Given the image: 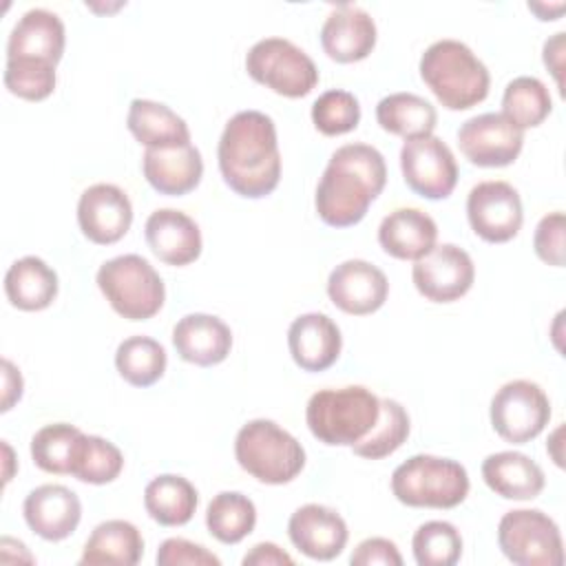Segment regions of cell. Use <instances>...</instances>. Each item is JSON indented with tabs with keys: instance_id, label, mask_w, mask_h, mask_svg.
I'll return each instance as SVG.
<instances>
[{
	"instance_id": "cell-10",
	"label": "cell",
	"mask_w": 566,
	"mask_h": 566,
	"mask_svg": "<svg viewBox=\"0 0 566 566\" xmlns=\"http://www.w3.org/2000/svg\"><path fill=\"white\" fill-rule=\"evenodd\" d=\"M551 420V400L537 382L517 378L502 385L491 400L493 431L513 444L537 438Z\"/></svg>"
},
{
	"instance_id": "cell-26",
	"label": "cell",
	"mask_w": 566,
	"mask_h": 566,
	"mask_svg": "<svg viewBox=\"0 0 566 566\" xmlns=\"http://www.w3.org/2000/svg\"><path fill=\"white\" fill-rule=\"evenodd\" d=\"M482 480L504 500H533L544 491L546 478L542 467L520 451H497L484 458Z\"/></svg>"
},
{
	"instance_id": "cell-34",
	"label": "cell",
	"mask_w": 566,
	"mask_h": 566,
	"mask_svg": "<svg viewBox=\"0 0 566 566\" xmlns=\"http://www.w3.org/2000/svg\"><path fill=\"white\" fill-rule=\"evenodd\" d=\"M553 111L546 84L533 75L511 80L502 95V115L520 130L539 126Z\"/></svg>"
},
{
	"instance_id": "cell-31",
	"label": "cell",
	"mask_w": 566,
	"mask_h": 566,
	"mask_svg": "<svg viewBox=\"0 0 566 566\" xmlns=\"http://www.w3.org/2000/svg\"><path fill=\"white\" fill-rule=\"evenodd\" d=\"M376 122L382 130L407 139L433 135L438 124L436 106L416 93H389L376 104Z\"/></svg>"
},
{
	"instance_id": "cell-13",
	"label": "cell",
	"mask_w": 566,
	"mask_h": 566,
	"mask_svg": "<svg viewBox=\"0 0 566 566\" xmlns=\"http://www.w3.org/2000/svg\"><path fill=\"white\" fill-rule=\"evenodd\" d=\"M411 279L427 301L453 303L471 290L475 265L467 250L455 243H440L413 263Z\"/></svg>"
},
{
	"instance_id": "cell-19",
	"label": "cell",
	"mask_w": 566,
	"mask_h": 566,
	"mask_svg": "<svg viewBox=\"0 0 566 566\" xmlns=\"http://www.w3.org/2000/svg\"><path fill=\"white\" fill-rule=\"evenodd\" d=\"M27 526L46 542H62L82 520L80 497L64 484L35 486L22 504Z\"/></svg>"
},
{
	"instance_id": "cell-12",
	"label": "cell",
	"mask_w": 566,
	"mask_h": 566,
	"mask_svg": "<svg viewBox=\"0 0 566 566\" xmlns=\"http://www.w3.org/2000/svg\"><path fill=\"white\" fill-rule=\"evenodd\" d=\"M467 219L471 230L486 243H506L524 221L520 192L502 179L480 181L467 197Z\"/></svg>"
},
{
	"instance_id": "cell-20",
	"label": "cell",
	"mask_w": 566,
	"mask_h": 566,
	"mask_svg": "<svg viewBox=\"0 0 566 566\" xmlns=\"http://www.w3.org/2000/svg\"><path fill=\"white\" fill-rule=\"evenodd\" d=\"M287 347L292 360L303 371H325L338 360L343 336L327 314L307 312L292 321L287 329Z\"/></svg>"
},
{
	"instance_id": "cell-22",
	"label": "cell",
	"mask_w": 566,
	"mask_h": 566,
	"mask_svg": "<svg viewBox=\"0 0 566 566\" xmlns=\"http://www.w3.org/2000/svg\"><path fill=\"white\" fill-rule=\"evenodd\" d=\"M66 44L64 22L49 9H29L13 24L7 40V60H42L57 64Z\"/></svg>"
},
{
	"instance_id": "cell-18",
	"label": "cell",
	"mask_w": 566,
	"mask_h": 566,
	"mask_svg": "<svg viewBox=\"0 0 566 566\" xmlns=\"http://www.w3.org/2000/svg\"><path fill=\"white\" fill-rule=\"evenodd\" d=\"M376 22L358 4L343 2L325 18L321 27V46L327 57L349 64L365 60L376 46Z\"/></svg>"
},
{
	"instance_id": "cell-42",
	"label": "cell",
	"mask_w": 566,
	"mask_h": 566,
	"mask_svg": "<svg viewBox=\"0 0 566 566\" xmlns=\"http://www.w3.org/2000/svg\"><path fill=\"white\" fill-rule=\"evenodd\" d=\"M159 566H219L221 559L206 546L195 544L184 537H168L157 551Z\"/></svg>"
},
{
	"instance_id": "cell-36",
	"label": "cell",
	"mask_w": 566,
	"mask_h": 566,
	"mask_svg": "<svg viewBox=\"0 0 566 566\" xmlns=\"http://www.w3.org/2000/svg\"><path fill=\"white\" fill-rule=\"evenodd\" d=\"M409 413L391 398H380V416L374 429L352 447V451L367 460H382L398 451L409 438Z\"/></svg>"
},
{
	"instance_id": "cell-5",
	"label": "cell",
	"mask_w": 566,
	"mask_h": 566,
	"mask_svg": "<svg viewBox=\"0 0 566 566\" xmlns=\"http://www.w3.org/2000/svg\"><path fill=\"white\" fill-rule=\"evenodd\" d=\"M239 467L263 484H287L305 467L303 444L274 420L245 422L234 438Z\"/></svg>"
},
{
	"instance_id": "cell-27",
	"label": "cell",
	"mask_w": 566,
	"mask_h": 566,
	"mask_svg": "<svg viewBox=\"0 0 566 566\" xmlns=\"http://www.w3.org/2000/svg\"><path fill=\"white\" fill-rule=\"evenodd\" d=\"M130 135L146 148H172L190 144V128L170 106L153 99H133L126 115Z\"/></svg>"
},
{
	"instance_id": "cell-7",
	"label": "cell",
	"mask_w": 566,
	"mask_h": 566,
	"mask_svg": "<svg viewBox=\"0 0 566 566\" xmlns=\"http://www.w3.org/2000/svg\"><path fill=\"white\" fill-rule=\"evenodd\" d=\"M95 281L108 305L128 321L153 318L166 298L159 272L139 254H119L104 261Z\"/></svg>"
},
{
	"instance_id": "cell-35",
	"label": "cell",
	"mask_w": 566,
	"mask_h": 566,
	"mask_svg": "<svg viewBox=\"0 0 566 566\" xmlns=\"http://www.w3.org/2000/svg\"><path fill=\"white\" fill-rule=\"evenodd\" d=\"M82 431L69 422H53L31 438V458L38 469L55 475H71V464L82 440Z\"/></svg>"
},
{
	"instance_id": "cell-44",
	"label": "cell",
	"mask_w": 566,
	"mask_h": 566,
	"mask_svg": "<svg viewBox=\"0 0 566 566\" xmlns=\"http://www.w3.org/2000/svg\"><path fill=\"white\" fill-rule=\"evenodd\" d=\"M243 566H292L294 559L272 542H259L241 559Z\"/></svg>"
},
{
	"instance_id": "cell-30",
	"label": "cell",
	"mask_w": 566,
	"mask_h": 566,
	"mask_svg": "<svg viewBox=\"0 0 566 566\" xmlns=\"http://www.w3.org/2000/svg\"><path fill=\"white\" fill-rule=\"evenodd\" d=\"M197 489L175 473L153 478L144 489V509L161 526H184L197 511Z\"/></svg>"
},
{
	"instance_id": "cell-47",
	"label": "cell",
	"mask_w": 566,
	"mask_h": 566,
	"mask_svg": "<svg viewBox=\"0 0 566 566\" xmlns=\"http://www.w3.org/2000/svg\"><path fill=\"white\" fill-rule=\"evenodd\" d=\"M528 9L539 18V20H557L562 15V11L566 9L564 2H555V4H546V2H528Z\"/></svg>"
},
{
	"instance_id": "cell-45",
	"label": "cell",
	"mask_w": 566,
	"mask_h": 566,
	"mask_svg": "<svg viewBox=\"0 0 566 566\" xmlns=\"http://www.w3.org/2000/svg\"><path fill=\"white\" fill-rule=\"evenodd\" d=\"M22 376L20 369L4 358L2 360V407L0 411H9L22 398Z\"/></svg>"
},
{
	"instance_id": "cell-14",
	"label": "cell",
	"mask_w": 566,
	"mask_h": 566,
	"mask_svg": "<svg viewBox=\"0 0 566 566\" xmlns=\"http://www.w3.org/2000/svg\"><path fill=\"white\" fill-rule=\"evenodd\" d=\"M458 146L473 166L502 168L522 153L524 130L513 126L502 113H482L458 128Z\"/></svg>"
},
{
	"instance_id": "cell-33",
	"label": "cell",
	"mask_w": 566,
	"mask_h": 566,
	"mask_svg": "<svg viewBox=\"0 0 566 566\" xmlns=\"http://www.w3.org/2000/svg\"><path fill=\"white\" fill-rule=\"evenodd\" d=\"M166 349L150 336H128L117 345L115 367L133 387H150L166 371Z\"/></svg>"
},
{
	"instance_id": "cell-28",
	"label": "cell",
	"mask_w": 566,
	"mask_h": 566,
	"mask_svg": "<svg viewBox=\"0 0 566 566\" xmlns=\"http://www.w3.org/2000/svg\"><path fill=\"white\" fill-rule=\"evenodd\" d=\"M4 294L22 312L46 310L57 296V274L40 256H22L4 274Z\"/></svg>"
},
{
	"instance_id": "cell-4",
	"label": "cell",
	"mask_w": 566,
	"mask_h": 566,
	"mask_svg": "<svg viewBox=\"0 0 566 566\" xmlns=\"http://www.w3.org/2000/svg\"><path fill=\"white\" fill-rule=\"evenodd\" d=\"M380 398L360 385L321 389L305 407L312 436L327 447H354L378 422Z\"/></svg>"
},
{
	"instance_id": "cell-38",
	"label": "cell",
	"mask_w": 566,
	"mask_h": 566,
	"mask_svg": "<svg viewBox=\"0 0 566 566\" xmlns=\"http://www.w3.org/2000/svg\"><path fill=\"white\" fill-rule=\"evenodd\" d=\"M411 548L420 566H453L462 555V535L451 522L431 520L418 526Z\"/></svg>"
},
{
	"instance_id": "cell-8",
	"label": "cell",
	"mask_w": 566,
	"mask_h": 566,
	"mask_svg": "<svg viewBox=\"0 0 566 566\" xmlns=\"http://www.w3.org/2000/svg\"><path fill=\"white\" fill-rule=\"evenodd\" d=\"M248 75L283 97H305L318 84L314 60L285 38H263L245 55Z\"/></svg>"
},
{
	"instance_id": "cell-1",
	"label": "cell",
	"mask_w": 566,
	"mask_h": 566,
	"mask_svg": "<svg viewBox=\"0 0 566 566\" xmlns=\"http://www.w3.org/2000/svg\"><path fill=\"white\" fill-rule=\"evenodd\" d=\"M223 181L245 199L268 197L281 179L276 126L261 111H239L219 137L217 148Z\"/></svg>"
},
{
	"instance_id": "cell-17",
	"label": "cell",
	"mask_w": 566,
	"mask_h": 566,
	"mask_svg": "<svg viewBox=\"0 0 566 566\" xmlns=\"http://www.w3.org/2000/svg\"><path fill=\"white\" fill-rule=\"evenodd\" d=\"M287 535L290 542L310 559L329 562L343 553L349 531L334 509L323 504H303L290 515Z\"/></svg>"
},
{
	"instance_id": "cell-24",
	"label": "cell",
	"mask_w": 566,
	"mask_h": 566,
	"mask_svg": "<svg viewBox=\"0 0 566 566\" xmlns=\"http://www.w3.org/2000/svg\"><path fill=\"white\" fill-rule=\"evenodd\" d=\"M142 172L146 181L168 197H181L195 190L203 177V159L197 146L146 148L142 157Z\"/></svg>"
},
{
	"instance_id": "cell-32",
	"label": "cell",
	"mask_w": 566,
	"mask_h": 566,
	"mask_svg": "<svg viewBox=\"0 0 566 566\" xmlns=\"http://www.w3.org/2000/svg\"><path fill=\"white\" fill-rule=\"evenodd\" d=\"M256 506L239 491L217 493L206 509V526L221 544H239L254 531Z\"/></svg>"
},
{
	"instance_id": "cell-37",
	"label": "cell",
	"mask_w": 566,
	"mask_h": 566,
	"mask_svg": "<svg viewBox=\"0 0 566 566\" xmlns=\"http://www.w3.org/2000/svg\"><path fill=\"white\" fill-rule=\"evenodd\" d=\"M124 469L122 451L102 436H82L73 464L71 475L86 484H108L113 482Z\"/></svg>"
},
{
	"instance_id": "cell-21",
	"label": "cell",
	"mask_w": 566,
	"mask_h": 566,
	"mask_svg": "<svg viewBox=\"0 0 566 566\" xmlns=\"http://www.w3.org/2000/svg\"><path fill=\"white\" fill-rule=\"evenodd\" d=\"M146 243L153 254L168 265H188L201 254V230L192 217L175 208L150 212L144 226Z\"/></svg>"
},
{
	"instance_id": "cell-48",
	"label": "cell",
	"mask_w": 566,
	"mask_h": 566,
	"mask_svg": "<svg viewBox=\"0 0 566 566\" xmlns=\"http://www.w3.org/2000/svg\"><path fill=\"white\" fill-rule=\"evenodd\" d=\"M559 436H562V427H557V429L553 431V436H551V442L546 444V451L553 455V460H555V464H557V467H562V464H564V460H562V453L557 451V447H559Z\"/></svg>"
},
{
	"instance_id": "cell-39",
	"label": "cell",
	"mask_w": 566,
	"mask_h": 566,
	"mask_svg": "<svg viewBox=\"0 0 566 566\" xmlns=\"http://www.w3.org/2000/svg\"><path fill=\"white\" fill-rule=\"evenodd\" d=\"M360 122V104L354 93L343 88H329L312 104V124L327 137L345 135Z\"/></svg>"
},
{
	"instance_id": "cell-23",
	"label": "cell",
	"mask_w": 566,
	"mask_h": 566,
	"mask_svg": "<svg viewBox=\"0 0 566 566\" xmlns=\"http://www.w3.org/2000/svg\"><path fill=\"white\" fill-rule=\"evenodd\" d=\"M172 345L186 363L212 367L228 358L232 349L230 327L214 314H186L172 327Z\"/></svg>"
},
{
	"instance_id": "cell-49",
	"label": "cell",
	"mask_w": 566,
	"mask_h": 566,
	"mask_svg": "<svg viewBox=\"0 0 566 566\" xmlns=\"http://www.w3.org/2000/svg\"><path fill=\"white\" fill-rule=\"evenodd\" d=\"M2 451H4V482H9L11 480V464H13V451H11V447L7 444V440H2Z\"/></svg>"
},
{
	"instance_id": "cell-29",
	"label": "cell",
	"mask_w": 566,
	"mask_h": 566,
	"mask_svg": "<svg viewBox=\"0 0 566 566\" xmlns=\"http://www.w3.org/2000/svg\"><path fill=\"white\" fill-rule=\"evenodd\" d=\"M144 555L139 528L126 520H106L88 535L80 564H117L133 566Z\"/></svg>"
},
{
	"instance_id": "cell-11",
	"label": "cell",
	"mask_w": 566,
	"mask_h": 566,
	"mask_svg": "<svg viewBox=\"0 0 566 566\" xmlns=\"http://www.w3.org/2000/svg\"><path fill=\"white\" fill-rule=\"evenodd\" d=\"M405 184L420 197L447 199L458 184V164L451 148L436 135L407 139L400 148Z\"/></svg>"
},
{
	"instance_id": "cell-46",
	"label": "cell",
	"mask_w": 566,
	"mask_h": 566,
	"mask_svg": "<svg viewBox=\"0 0 566 566\" xmlns=\"http://www.w3.org/2000/svg\"><path fill=\"white\" fill-rule=\"evenodd\" d=\"M544 64L555 75L557 86H562V66H564V33H555L551 40L544 42Z\"/></svg>"
},
{
	"instance_id": "cell-9",
	"label": "cell",
	"mask_w": 566,
	"mask_h": 566,
	"mask_svg": "<svg viewBox=\"0 0 566 566\" xmlns=\"http://www.w3.org/2000/svg\"><path fill=\"white\" fill-rule=\"evenodd\" d=\"M497 544L517 566H559L564 544L559 526L539 509L506 511L497 524Z\"/></svg>"
},
{
	"instance_id": "cell-43",
	"label": "cell",
	"mask_w": 566,
	"mask_h": 566,
	"mask_svg": "<svg viewBox=\"0 0 566 566\" xmlns=\"http://www.w3.org/2000/svg\"><path fill=\"white\" fill-rule=\"evenodd\" d=\"M352 566H402V555L398 553V546L387 539V537H367L363 539L352 557H349Z\"/></svg>"
},
{
	"instance_id": "cell-3",
	"label": "cell",
	"mask_w": 566,
	"mask_h": 566,
	"mask_svg": "<svg viewBox=\"0 0 566 566\" xmlns=\"http://www.w3.org/2000/svg\"><path fill=\"white\" fill-rule=\"evenodd\" d=\"M420 77L449 111H467L486 99L491 75L484 62L460 40L442 38L420 57Z\"/></svg>"
},
{
	"instance_id": "cell-16",
	"label": "cell",
	"mask_w": 566,
	"mask_h": 566,
	"mask_svg": "<svg viewBox=\"0 0 566 566\" xmlns=\"http://www.w3.org/2000/svg\"><path fill=\"white\" fill-rule=\"evenodd\" d=\"M77 223L82 234L97 245L119 241L133 223L128 195L115 184L88 186L77 201Z\"/></svg>"
},
{
	"instance_id": "cell-2",
	"label": "cell",
	"mask_w": 566,
	"mask_h": 566,
	"mask_svg": "<svg viewBox=\"0 0 566 566\" xmlns=\"http://www.w3.org/2000/svg\"><path fill=\"white\" fill-rule=\"evenodd\" d=\"M387 181L385 157L369 144L336 148L318 179L314 206L323 223L349 228L363 221Z\"/></svg>"
},
{
	"instance_id": "cell-6",
	"label": "cell",
	"mask_w": 566,
	"mask_h": 566,
	"mask_svg": "<svg viewBox=\"0 0 566 566\" xmlns=\"http://www.w3.org/2000/svg\"><path fill=\"white\" fill-rule=\"evenodd\" d=\"M467 469L451 460L418 453L391 473V493L413 509H453L469 495Z\"/></svg>"
},
{
	"instance_id": "cell-25",
	"label": "cell",
	"mask_w": 566,
	"mask_h": 566,
	"mask_svg": "<svg viewBox=\"0 0 566 566\" xmlns=\"http://www.w3.org/2000/svg\"><path fill=\"white\" fill-rule=\"evenodd\" d=\"M438 226L418 208H398L378 226L380 248L400 261H418L436 248Z\"/></svg>"
},
{
	"instance_id": "cell-40",
	"label": "cell",
	"mask_w": 566,
	"mask_h": 566,
	"mask_svg": "<svg viewBox=\"0 0 566 566\" xmlns=\"http://www.w3.org/2000/svg\"><path fill=\"white\" fill-rule=\"evenodd\" d=\"M4 86L27 102H42L55 88V64L42 60H7Z\"/></svg>"
},
{
	"instance_id": "cell-15",
	"label": "cell",
	"mask_w": 566,
	"mask_h": 566,
	"mask_svg": "<svg viewBox=\"0 0 566 566\" xmlns=\"http://www.w3.org/2000/svg\"><path fill=\"white\" fill-rule=\"evenodd\" d=\"M389 294V281L380 268L365 259H347L327 276V296L345 314L365 316L380 310Z\"/></svg>"
},
{
	"instance_id": "cell-41",
	"label": "cell",
	"mask_w": 566,
	"mask_h": 566,
	"mask_svg": "<svg viewBox=\"0 0 566 566\" xmlns=\"http://www.w3.org/2000/svg\"><path fill=\"white\" fill-rule=\"evenodd\" d=\"M535 254L555 268L564 265V212L555 210L539 219L533 234Z\"/></svg>"
}]
</instances>
